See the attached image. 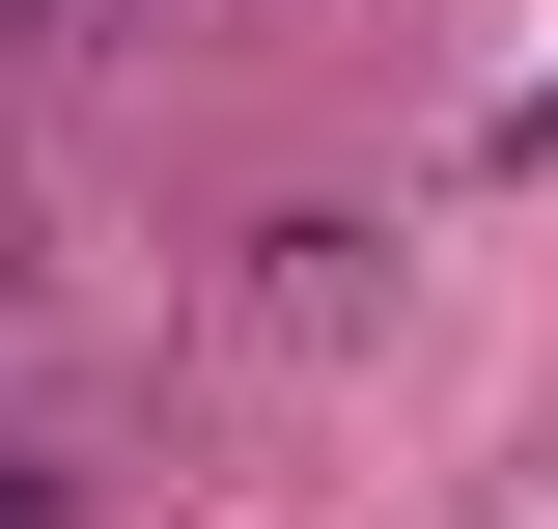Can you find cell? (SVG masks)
<instances>
[{
  "label": "cell",
  "mask_w": 558,
  "mask_h": 529,
  "mask_svg": "<svg viewBox=\"0 0 558 529\" xmlns=\"http://www.w3.org/2000/svg\"><path fill=\"white\" fill-rule=\"evenodd\" d=\"M0 529H28V502H0Z\"/></svg>",
  "instance_id": "obj_2"
},
{
  "label": "cell",
  "mask_w": 558,
  "mask_h": 529,
  "mask_svg": "<svg viewBox=\"0 0 558 529\" xmlns=\"http://www.w3.org/2000/svg\"><path fill=\"white\" fill-rule=\"evenodd\" d=\"M531 139H558V84H531Z\"/></svg>",
  "instance_id": "obj_1"
}]
</instances>
